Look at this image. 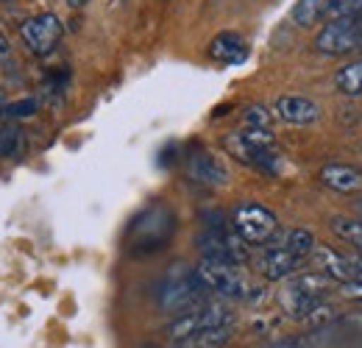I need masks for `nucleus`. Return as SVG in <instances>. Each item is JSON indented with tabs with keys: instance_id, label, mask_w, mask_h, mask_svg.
<instances>
[{
	"instance_id": "f257e3e1",
	"label": "nucleus",
	"mask_w": 362,
	"mask_h": 348,
	"mask_svg": "<svg viewBox=\"0 0 362 348\" xmlns=\"http://www.w3.org/2000/svg\"><path fill=\"white\" fill-rule=\"evenodd\" d=\"M332 290V279L326 273H293L281 293H279V301H281V309L287 312V318L293 320H310V323H317V320H332L334 309L326 306V296Z\"/></svg>"
},
{
	"instance_id": "f03ea898",
	"label": "nucleus",
	"mask_w": 362,
	"mask_h": 348,
	"mask_svg": "<svg viewBox=\"0 0 362 348\" xmlns=\"http://www.w3.org/2000/svg\"><path fill=\"white\" fill-rule=\"evenodd\" d=\"M176 234V215L168 204L145 207L126 231V245L132 257H153L168 248L170 237Z\"/></svg>"
},
{
	"instance_id": "7ed1b4c3",
	"label": "nucleus",
	"mask_w": 362,
	"mask_h": 348,
	"mask_svg": "<svg viewBox=\"0 0 362 348\" xmlns=\"http://www.w3.org/2000/svg\"><path fill=\"white\" fill-rule=\"evenodd\" d=\"M209 290L204 287L201 276L195 267L184 265V262H176L170 265V270L165 273V279L159 282L156 287V301L165 312L170 315H181V312H189L198 304H204V296Z\"/></svg>"
},
{
	"instance_id": "20e7f679",
	"label": "nucleus",
	"mask_w": 362,
	"mask_h": 348,
	"mask_svg": "<svg viewBox=\"0 0 362 348\" xmlns=\"http://www.w3.org/2000/svg\"><path fill=\"white\" fill-rule=\"evenodd\" d=\"M223 148L228 153L262 173H279V151H276V139H273L271 129H240L228 134L223 139Z\"/></svg>"
},
{
	"instance_id": "39448f33",
	"label": "nucleus",
	"mask_w": 362,
	"mask_h": 348,
	"mask_svg": "<svg viewBox=\"0 0 362 348\" xmlns=\"http://www.w3.org/2000/svg\"><path fill=\"white\" fill-rule=\"evenodd\" d=\"M234 323V315L226 304H218V301H204L189 312H181L176 315L170 323H168V337L176 343V340H187V337H195V335H204L209 329H221V326H231Z\"/></svg>"
},
{
	"instance_id": "423d86ee",
	"label": "nucleus",
	"mask_w": 362,
	"mask_h": 348,
	"mask_svg": "<svg viewBox=\"0 0 362 348\" xmlns=\"http://www.w3.org/2000/svg\"><path fill=\"white\" fill-rule=\"evenodd\" d=\"M231 228L243 237L245 245H259L262 248L279 234V218L268 207H262L257 201H243L231 212Z\"/></svg>"
},
{
	"instance_id": "0eeeda50",
	"label": "nucleus",
	"mask_w": 362,
	"mask_h": 348,
	"mask_svg": "<svg viewBox=\"0 0 362 348\" xmlns=\"http://www.w3.org/2000/svg\"><path fill=\"white\" fill-rule=\"evenodd\" d=\"M240 265H228V262H212L201 260V265L195 267L204 287L221 298H251V284L243 279V273L237 270Z\"/></svg>"
},
{
	"instance_id": "6e6552de",
	"label": "nucleus",
	"mask_w": 362,
	"mask_h": 348,
	"mask_svg": "<svg viewBox=\"0 0 362 348\" xmlns=\"http://www.w3.org/2000/svg\"><path fill=\"white\" fill-rule=\"evenodd\" d=\"M315 50L326 56H346L351 50H362L360 14L357 17H334L315 37Z\"/></svg>"
},
{
	"instance_id": "1a4fd4ad",
	"label": "nucleus",
	"mask_w": 362,
	"mask_h": 348,
	"mask_svg": "<svg viewBox=\"0 0 362 348\" xmlns=\"http://www.w3.org/2000/svg\"><path fill=\"white\" fill-rule=\"evenodd\" d=\"M20 40H23V45H25L31 53L47 56V53L59 45V40H62V20H59L53 11L28 17V20L20 25Z\"/></svg>"
},
{
	"instance_id": "9d476101",
	"label": "nucleus",
	"mask_w": 362,
	"mask_h": 348,
	"mask_svg": "<svg viewBox=\"0 0 362 348\" xmlns=\"http://www.w3.org/2000/svg\"><path fill=\"white\" fill-rule=\"evenodd\" d=\"M301 257H296L287 245H281L279 240H271L268 245H262V254H259V260H257V270L268 279V282H284V279H290L296 270H298V265H301Z\"/></svg>"
},
{
	"instance_id": "9b49d317",
	"label": "nucleus",
	"mask_w": 362,
	"mask_h": 348,
	"mask_svg": "<svg viewBox=\"0 0 362 348\" xmlns=\"http://www.w3.org/2000/svg\"><path fill=\"white\" fill-rule=\"evenodd\" d=\"M184 168H187V175H189L195 184H201V187H226L228 184L226 165H223L212 151L195 148V151L187 156Z\"/></svg>"
},
{
	"instance_id": "f8f14e48",
	"label": "nucleus",
	"mask_w": 362,
	"mask_h": 348,
	"mask_svg": "<svg viewBox=\"0 0 362 348\" xmlns=\"http://www.w3.org/2000/svg\"><path fill=\"white\" fill-rule=\"evenodd\" d=\"M273 112L279 120H284L290 126H310L320 117V106L307 95H281V98H276Z\"/></svg>"
},
{
	"instance_id": "ddd939ff",
	"label": "nucleus",
	"mask_w": 362,
	"mask_h": 348,
	"mask_svg": "<svg viewBox=\"0 0 362 348\" xmlns=\"http://www.w3.org/2000/svg\"><path fill=\"white\" fill-rule=\"evenodd\" d=\"M209 59L218 62V64H243L248 59V45L245 40L237 34V31H221L212 37V42L206 47Z\"/></svg>"
},
{
	"instance_id": "4468645a",
	"label": "nucleus",
	"mask_w": 362,
	"mask_h": 348,
	"mask_svg": "<svg viewBox=\"0 0 362 348\" xmlns=\"http://www.w3.org/2000/svg\"><path fill=\"white\" fill-rule=\"evenodd\" d=\"M320 181L337 192H360L362 170L354 165H326L320 170Z\"/></svg>"
},
{
	"instance_id": "2eb2a0df",
	"label": "nucleus",
	"mask_w": 362,
	"mask_h": 348,
	"mask_svg": "<svg viewBox=\"0 0 362 348\" xmlns=\"http://www.w3.org/2000/svg\"><path fill=\"white\" fill-rule=\"evenodd\" d=\"M313 260L320 267V273H326L329 279L334 282H351V267H349V257L326 248V245H315L313 251Z\"/></svg>"
},
{
	"instance_id": "dca6fc26",
	"label": "nucleus",
	"mask_w": 362,
	"mask_h": 348,
	"mask_svg": "<svg viewBox=\"0 0 362 348\" xmlns=\"http://www.w3.org/2000/svg\"><path fill=\"white\" fill-rule=\"evenodd\" d=\"M273 240H279L281 245H287V248H290L296 257H301V260H307L317 245L313 231H307V228H290V231H284V234H276Z\"/></svg>"
},
{
	"instance_id": "f3484780",
	"label": "nucleus",
	"mask_w": 362,
	"mask_h": 348,
	"mask_svg": "<svg viewBox=\"0 0 362 348\" xmlns=\"http://www.w3.org/2000/svg\"><path fill=\"white\" fill-rule=\"evenodd\" d=\"M228 340H231V326H221V329H209L187 340H176L173 348H226Z\"/></svg>"
},
{
	"instance_id": "a211bd4d",
	"label": "nucleus",
	"mask_w": 362,
	"mask_h": 348,
	"mask_svg": "<svg viewBox=\"0 0 362 348\" xmlns=\"http://www.w3.org/2000/svg\"><path fill=\"white\" fill-rule=\"evenodd\" d=\"M329 226H332V231L343 240V243H349V245H354V251L362 254V220H351V218H332L329 220Z\"/></svg>"
},
{
	"instance_id": "6ab92c4d",
	"label": "nucleus",
	"mask_w": 362,
	"mask_h": 348,
	"mask_svg": "<svg viewBox=\"0 0 362 348\" xmlns=\"http://www.w3.org/2000/svg\"><path fill=\"white\" fill-rule=\"evenodd\" d=\"M23 131L17 126H3L0 129V159H20L23 156Z\"/></svg>"
},
{
	"instance_id": "aec40b11",
	"label": "nucleus",
	"mask_w": 362,
	"mask_h": 348,
	"mask_svg": "<svg viewBox=\"0 0 362 348\" xmlns=\"http://www.w3.org/2000/svg\"><path fill=\"white\" fill-rule=\"evenodd\" d=\"M334 87L346 95H362V59L343 67L337 76H334Z\"/></svg>"
},
{
	"instance_id": "412c9836",
	"label": "nucleus",
	"mask_w": 362,
	"mask_h": 348,
	"mask_svg": "<svg viewBox=\"0 0 362 348\" xmlns=\"http://www.w3.org/2000/svg\"><path fill=\"white\" fill-rule=\"evenodd\" d=\"M320 17H323V0H298L293 6V11H290V20L296 25H301V28L313 25Z\"/></svg>"
},
{
	"instance_id": "4be33fe9",
	"label": "nucleus",
	"mask_w": 362,
	"mask_h": 348,
	"mask_svg": "<svg viewBox=\"0 0 362 348\" xmlns=\"http://www.w3.org/2000/svg\"><path fill=\"white\" fill-rule=\"evenodd\" d=\"M37 112H40V98H31V95L17 98V100H8L6 109H3V115L8 120H25V117H34Z\"/></svg>"
},
{
	"instance_id": "5701e85b",
	"label": "nucleus",
	"mask_w": 362,
	"mask_h": 348,
	"mask_svg": "<svg viewBox=\"0 0 362 348\" xmlns=\"http://www.w3.org/2000/svg\"><path fill=\"white\" fill-rule=\"evenodd\" d=\"M362 14V0H323V17H357Z\"/></svg>"
},
{
	"instance_id": "b1692460",
	"label": "nucleus",
	"mask_w": 362,
	"mask_h": 348,
	"mask_svg": "<svg viewBox=\"0 0 362 348\" xmlns=\"http://www.w3.org/2000/svg\"><path fill=\"white\" fill-rule=\"evenodd\" d=\"M243 123H245L248 129H271L273 115L265 109V106L254 103V106H248V109L243 112Z\"/></svg>"
},
{
	"instance_id": "393cba45",
	"label": "nucleus",
	"mask_w": 362,
	"mask_h": 348,
	"mask_svg": "<svg viewBox=\"0 0 362 348\" xmlns=\"http://www.w3.org/2000/svg\"><path fill=\"white\" fill-rule=\"evenodd\" d=\"M349 267H351V282H362V254H351Z\"/></svg>"
},
{
	"instance_id": "a878e982",
	"label": "nucleus",
	"mask_w": 362,
	"mask_h": 348,
	"mask_svg": "<svg viewBox=\"0 0 362 348\" xmlns=\"http://www.w3.org/2000/svg\"><path fill=\"white\" fill-rule=\"evenodd\" d=\"M11 56V42H8V37L0 31V59H8Z\"/></svg>"
},
{
	"instance_id": "bb28decb",
	"label": "nucleus",
	"mask_w": 362,
	"mask_h": 348,
	"mask_svg": "<svg viewBox=\"0 0 362 348\" xmlns=\"http://www.w3.org/2000/svg\"><path fill=\"white\" fill-rule=\"evenodd\" d=\"M268 348H298V343L296 340H281V343H273V346Z\"/></svg>"
},
{
	"instance_id": "cd10ccee",
	"label": "nucleus",
	"mask_w": 362,
	"mask_h": 348,
	"mask_svg": "<svg viewBox=\"0 0 362 348\" xmlns=\"http://www.w3.org/2000/svg\"><path fill=\"white\" fill-rule=\"evenodd\" d=\"M87 3H90V0H67V6H70V8H84Z\"/></svg>"
},
{
	"instance_id": "c85d7f7f",
	"label": "nucleus",
	"mask_w": 362,
	"mask_h": 348,
	"mask_svg": "<svg viewBox=\"0 0 362 348\" xmlns=\"http://www.w3.org/2000/svg\"><path fill=\"white\" fill-rule=\"evenodd\" d=\"M139 348H159V346H151V343H145V346H139Z\"/></svg>"
},
{
	"instance_id": "c756f323",
	"label": "nucleus",
	"mask_w": 362,
	"mask_h": 348,
	"mask_svg": "<svg viewBox=\"0 0 362 348\" xmlns=\"http://www.w3.org/2000/svg\"><path fill=\"white\" fill-rule=\"evenodd\" d=\"M360 215H362V201H360Z\"/></svg>"
}]
</instances>
